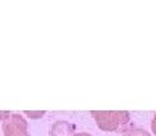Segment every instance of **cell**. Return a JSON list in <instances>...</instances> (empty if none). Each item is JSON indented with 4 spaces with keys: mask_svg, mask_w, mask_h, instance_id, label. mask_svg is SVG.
Returning a JSON list of instances; mask_svg holds the SVG:
<instances>
[{
    "mask_svg": "<svg viewBox=\"0 0 156 136\" xmlns=\"http://www.w3.org/2000/svg\"><path fill=\"white\" fill-rule=\"evenodd\" d=\"M91 117L103 132H123L130 121L127 110H91Z\"/></svg>",
    "mask_w": 156,
    "mask_h": 136,
    "instance_id": "6da1fadb",
    "label": "cell"
},
{
    "mask_svg": "<svg viewBox=\"0 0 156 136\" xmlns=\"http://www.w3.org/2000/svg\"><path fill=\"white\" fill-rule=\"evenodd\" d=\"M3 136H29L27 121L20 113H11L6 120H3Z\"/></svg>",
    "mask_w": 156,
    "mask_h": 136,
    "instance_id": "7a4b0ae2",
    "label": "cell"
},
{
    "mask_svg": "<svg viewBox=\"0 0 156 136\" xmlns=\"http://www.w3.org/2000/svg\"><path fill=\"white\" fill-rule=\"evenodd\" d=\"M74 124L68 123V121H55L50 127V136H73L74 135Z\"/></svg>",
    "mask_w": 156,
    "mask_h": 136,
    "instance_id": "3957f363",
    "label": "cell"
},
{
    "mask_svg": "<svg viewBox=\"0 0 156 136\" xmlns=\"http://www.w3.org/2000/svg\"><path fill=\"white\" fill-rule=\"evenodd\" d=\"M123 136H150V133L141 127H135V126H130V127H126L123 132Z\"/></svg>",
    "mask_w": 156,
    "mask_h": 136,
    "instance_id": "277c9868",
    "label": "cell"
},
{
    "mask_svg": "<svg viewBox=\"0 0 156 136\" xmlns=\"http://www.w3.org/2000/svg\"><path fill=\"white\" fill-rule=\"evenodd\" d=\"M26 115L34 117V118H38V117H43V115H44V112H26Z\"/></svg>",
    "mask_w": 156,
    "mask_h": 136,
    "instance_id": "5b68a950",
    "label": "cell"
},
{
    "mask_svg": "<svg viewBox=\"0 0 156 136\" xmlns=\"http://www.w3.org/2000/svg\"><path fill=\"white\" fill-rule=\"evenodd\" d=\"M150 126H152V130H153V133L156 135V113L153 115V118H152V123H150Z\"/></svg>",
    "mask_w": 156,
    "mask_h": 136,
    "instance_id": "8992f818",
    "label": "cell"
},
{
    "mask_svg": "<svg viewBox=\"0 0 156 136\" xmlns=\"http://www.w3.org/2000/svg\"><path fill=\"white\" fill-rule=\"evenodd\" d=\"M9 115H11V113H9V112H0V120H3V118H5V120H6V118H8V117H9Z\"/></svg>",
    "mask_w": 156,
    "mask_h": 136,
    "instance_id": "52a82bcc",
    "label": "cell"
},
{
    "mask_svg": "<svg viewBox=\"0 0 156 136\" xmlns=\"http://www.w3.org/2000/svg\"><path fill=\"white\" fill-rule=\"evenodd\" d=\"M73 136H91L90 133H87V132H80V133H74Z\"/></svg>",
    "mask_w": 156,
    "mask_h": 136,
    "instance_id": "ba28073f",
    "label": "cell"
}]
</instances>
